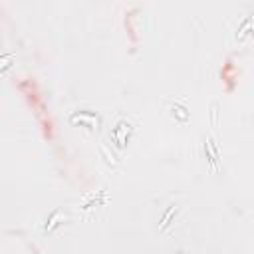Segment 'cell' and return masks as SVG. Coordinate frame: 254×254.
I'll return each instance as SVG.
<instances>
[{"mask_svg":"<svg viewBox=\"0 0 254 254\" xmlns=\"http://www.w3.org/2000/svg\"><path fill=\"white\" fill-rule=\"evenodd\" d=\"M81 121V123H91V125H95L97 127V123H99V119L95 117V115H89V113H81V115H71V121Z\"/></svg>","mask_w":254,"mask_h":254,"instance_id":"cell-1","label":"cell"},{"mask_svg":"<svg viewBox=\"0 0 254 254\" xmlns=\"http://www.w3.org/2000/svg\"><path fill=\"white\" fill-rule=\"evenodd\" d=\"M12 60H14V56H12V54L2 56V58H0V69H2V67H6V65H8V62H12Z\"/></svg>","mask_w":254,"mask_h":254,"instance_id":"cell-2","label":"cell"}]
</instances>
